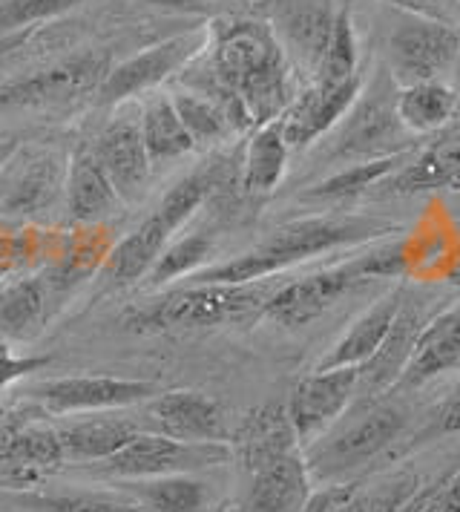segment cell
<instances>
[{"label": "cell", "instance_id": "cell-9", "mask_svg": "<svg viewBox=\"0 0 460 512\" xmlns=\"http://www.w3.org/2000/svg\"><path fill=\"white\" fill-rule=\"evenodd\" d=\"M205 47L207 38L202 32H187V35H176L164 44H156L147 52H138L130 61H124L121 67L110 70L104 84L98 87V101L101 104H121L133 95L159 87L161 81H167L173 72L187 67V61H193Z\"/></svg>", "mask_w": 460, "mask_h": 512}, {"label": "cell", "instance_id": "cell-39", "mask_svg": "<svg viewBox=\"0 0 460 512\" xmlns=\"http://www.w3.org/2000/svg\"><path fill=\"white\" fill-rule=\"evenodd\" d=\"M55 162H38L23 179L15 196H12V208L18 210H35L44 205L46 199L55 190Z\"/></svg>", "mask_w": 460, "mask_h": 512}, {"label": "cell", "instance_id": "cell-2", "mask_svg": "<svg viewBox=\"0 0 460 512\" xmlns=\"http://www.w3.org/2000/svg\"><path fill=\"white\" fill-rule=\"evenodd\" d=\"M403 268H406L403 248L397 242H391V245H383L380 251L357 256V259L343 262L337 268H325V271H317L311 277L282 285L265 303L262 314L268 320H274L276 326H308L311 320L322 317L337 300H343L345 294L351 288H357L360 282L391 280V277H400Z\"/></svg>", "mask_w": 460, "mask_h": 512}, {"label": "cell", "instance_id": "cell-21", "mask_svg": "<svg viewBox=\"0 0 460 512\" xmlns=\"http://www.w3.org/2000/svg\"><path fill=\"white\" fill-rule=\"evenodd\" d=\"M386 193H429V190H460V127L437 136L414 162H406L383 182Z\"/></svg>", "mask_w": 460, "mask_h": 512}, {"label": "cell", "instance_id": "cell-36", "mask_svg": "<svg viewBox=\"0 0 460 512\" xmlns=\"http://www.w3.org/2000/svg\"><path fill=\"white\" fill-rule=\"evenodd\" d=\"M210 187H213L210 173H193V176L182 179L179 185L173 187V190L161 199V205L156 213H159L161 219L167 222V228H170V231H179L184 219H187L193 210L205 202V196L210 193Z\"/></svg>", "mask_w": 460, "mask_h": 512}, {"label": "cell", "instance_id": "cell-15", "mask_svg": "<svg viewBox=\"0 0 460 512\" xmlns=\"http://www.w3.org/2000/svg\"><path fill=\"white\" fill-rule=\"evenodd\" d=\"M406 127L397 118V95L389 98L383 93H368V98H357V104L351 107V118L345 124L343 139L337 144L334 156H391L400 153L397 144L403 139Z\"/></svg>", "mask_w": 460, "mask_h": 512}, {"label": "cell", "instance_id": "cell-47", "mask_svg": "<svg viewBox=\"0 0 460 512\" xmlns=\"http://www.w3.org/2000/svg\"><path fill=\"white\" fill-rule=\"evenodd\" d=\"M449 282H452V285L460 291V251H458V259H455V265H452V271H449Z\"/></svg>", "mask_w": 460, "mask_h": 512}, {"label": "cell", "instance_id": "cell-37", "mask_svg": "<svg viewBox=\"0 0 460 512\" xmlns=\"http://www.w3.org/2000/svg\"><path fill=\"white\" fill-rule=\"evenodd\" d=\"M403 512H460V461L432 487L417 492Z\"/></svg>", "mask_w": 460, "mask_h": 512}, {"label": "cell", "instance_id": "cell-11", "mask_svg": "<svg viewBox=\"0 0 460 512\" xmlns=\"http://www.w3.org/2000/svg\"><path fill=\"white\" fill-rule=\"evenodd\" d=\"M400 429H403V412H397L394 406H380L368 412L360 423L345 429L340 438L322 443L311 452V458L305 461L311 478H337L354 466L366 464L400 435Z\"/></svg>", "mask_w": 460, "mask_h": 512}, {"label": "cell", "instance_id": "cell-24", "mask_svg": "<svg viewBox=\"0 0 460 512\" xmlns=\"http://www.w3.org/2000/svg\"><path fill=\"white\" fill-rule=\"evenodd\" d=\"M458 113V90L443 81H420L400 87L397 93V118L406 133H435L446 127Z\"/></svg>", "mask_w": 460, "mask_h": 512}, {"label": "cell", "instance_id": "cell-42", "mask_svg": "<svg viewBox=\"0 0 460 512\" xmlns=\"http://www.w3.org/2000/svg\"><path fill=\"white\" fill-rule=\"evenodd\" d=\"M360 492V484H331V487L314 489L305 501L302 512H337L343 510L345 504H351Z\"/></svg>", "mask_w": 460, "mask_h": 512}, {"label": "cell", "instance_id": "cell-49", "mask_svg": "<svg viewBox=\"0 0 460 512\" xmlns=\"http://www.w3.org/2000/svg\"><path fill=\"white\" fill-rule=\"evenodd\" d=\"M6 418V409H3V406H0V420Z\"/></svg>", "mask_w": 460, "mask_h": 512}, {"label": "cell", "instance_id": "cell-3", "mask_svg": "<svg viewBox=\"0 0 460 512\" xmlns=\"http://www.w3.org/2000/svg\"><path fill=\"white\" fill-rule=\"evenodd\" d=\"M274 291L262 282L245 285H190L127 314L130 331H173L233 323L262 311Z\"/></svg>", "mask_w": 460, "mask_h": 512}, {"label": "cell", "instance_id": "cell-30", "mask_svg": "<svg viewBox=\"0 0 460 512\" xmlns=\"http://www.w3.org/2000/svg\"><path fill=\"white\" fill-rule=\"evenodd\" d=\"M136 504L144 512H205L207 489L190 475L141 478L130 484Z\"/></svg>", "mask_w": 460, "mask_h": 512}, {"label": "cell", "instance_id": "cell-45", "mask_svg": "<svg viewBox=\"0 0 460 512\" xmlns=\"http://www.w3.org/2000/svg\"><path fill=\"white\" fill-rule=\"evenodd\" d=\"M29 41V29H21V32H9V35H0V58L12 49L23 47Z\"/></svg>", "mask_w": 460, "mask_h": 512}, {"label": "cell", "instance_id": "cell-40", "mask_svg": "<svg viewBox=\"0 0 460 512\" xmlns=\"http://www.w3.org/2000/svg\"><path fill=\"white\" fill-rule=\"evenodd\" d=\"M44 512H144L138 504H124L113 498L98 495H61V498H44Z\"/></svg>", "mask_w": 460, "mask_h": 512}, {"label": "cell", "instance_id": "cell-34", "mask_svg": "<svg viewBox=\"0 0 460 512\" xmlns=\"http://www.w3.org/2000/svg\"><path fill=\"white\" fill-rule=\"evenodd\" d=\"M207 254H210V236L207 233H193L182 242H176L173 248H167V254H161L156 259V265L150 268V282L161 285V282L184 277V274L196 271L205 262Z\"/></svg>", "mask_w": 460, "mask_h": 512}, {"label": "cell", "instance_id": "cell-19", "mask_svg": "<svg viewBox=\"0 0 460 512\" xmlns=\"http://www.w3.org/2000/svg\"><path fill=\"white\" fill-rule=\"evenodd\" d=\"M311 495V472L299 449L251 472L245 512H302Z\"/></svg>", "mask_w": 460, "mask_h": 512}, {"label": "cell", "instance_id": "cell-10", "mask_svg": "<svg viewBox=\"0 0 460 512\" xmlns=\"http://www.w3.org/2000/svg\"><path fill=\"white\" fill-rule=\"evenodd\" d=\"M29 397L44 406V412L67 415V412H107L124 409L141 400L156 397V386L144 380H121V377H61L46 380L29 389Z\"/></svg>", "mask_w": 460, "mask_h": 512}, {"label": "cell", "instance_id": "cell-33", "mask_svg": "<svg viewBox=\"0 0 460 512\" xmlns=\"http://www.w3.org/2000/svg\"><path fill=\"white\" fill-rule=\"evenodd\" d=\"M173 107L187 127L190 139L196 144H207V141H219L230 130V121L225 110L202 93H176L173 95Z\"/></svg>", "mask_w": 460, "mask_h": 512}, {"label": "cell", "instance_id": "cell-44", "mask_svg": "<svg viewBox=\"0 0 460 512\" xmlns=\"http://www.w3.org/2000/svg\"><path fill=\"white\" fill-rule=\"evenodd\" d=\"M460 432V380L455 392L449 395L446 406L437 415V435H458Z\"/></svg>", "mask_w": 460, "mask_h": 512}, {"label": "cell", "instance_id": "cell-43", "mask_svg": "<svg viewBox=\"0 0 460 512\" xmlns=\"http://www.w3.org/2000/svg\"><path fill=\"white\" fill-rule=\"evenodd\" d=\"M49 363V357H15L6 343H0V389L12 380H18L26 372H35Z\"/></svg>", "mask_w": 460, "mask_h": 512}, {"label": "cell", "instance_id": "cell-8", "mask_svg": "<svg viewBox=\"0 0 460 512\" xmlns=\"http://www.w3.org/2000/svg\"><path fill=\"white\" fill-rule=\"evenodd\" d=\"M64 446L58 429L32 420L21 412H6L0 420V481L3 484H32L49 469L64 464Z\"/></svg>", "mask_w": 460, "mask_h": 512}, {"label": "cell", "instance_id": "cell-16", "mask_svg": "<svg viewBox=\"0 0 460 512\" xmlns=\"http://www.w3.org/2000/svg\"><path fill=\"white\" fill-rule=\"evenodd\" d=\"M95 159L107 170L118 196H133L150 173V156L141 139V110L113 118L95 144Z\"/></svg>", "mask_w": 460, "mask_h": 512}, {"label": "cell", "instance_id": "cell-1", "mask_svg": "<svg viewBox=\"0 0 460 512\" xmlns=\"http://www.w3.org/2000/svg\"><path fill=\"white\" fill-rule=\"evenodd\" d=\"M394 225L371 216H317V219H299L291 225L276 228L265 242H259L253 251L236 256L230 262L213 265L193 274V285H245L274 277L279 271L305 262L311 256L328 254L345 245H357L389 233Z\"/></svg>", "mask_w": 460, "mask_h": 512}, {"label": "cell", "instance_id": "cell-18", "mask_svg": "<svg viewBox=\"0 0 460 512\" xmlns=\"http://www.w3.org/2000/svg\"><path fill=\"white\" fill-rule=\"evenodd\" d=\"M403 303H406L403 285L391 288L389 294H383L360 320H354V326L348 328L343 337L328 349V354L322 357L314 369L317 372H328V369H360L363 363H368L377 354V349L383 346V340L389 337L391 326H394V320H397Z\"/></svg>", "mask_w": 460, "mask_h": 512}, {"label": "cell", "instance_id": "cell-7", "mask_svg": "<svg viewBox=\"0 0 460 512\" xmlns=\"http://www.w3.org/2000/svg\"><path fill=\"white\" fill-rule=\"evenodd\" d=\"M357 386L360 369H314L299 380L285 403L299 446H311L334 420L343 418V412L357 397Z\"/></svg>", "mask_w": 460, "mask_h": 512}, {"label": "cell", "instance_id": "cell-26", "mask_svg": "<svg viewBox=\"0 0 460 512\" xmlns=\"http://www.w3.org/2000/svg\"><path fill=\"white\" fill-rule=\"evenodd\" d=\"M288 153L291 147L282 139L279 118L256 127L245 150V162H242V187L248 193H271L285 176Z\"/></svg>", "mask_w": 460, "mask_h": 512}, {"label": "cell", "instance_id": "cell-28", "mask_svg": "<svg viewBox=\"0 0 460 512\" xmlns=\"http://www.w3.org/2000/svg\"><path fill=\"white\" fill-rule=\"evenodd\" d=\"M67 193L69 210L75 219H101L113 213L118 202V190L110 182L107 170L95 159V153H81L72 162Z\"/></svg>", "mask_w": 460, "mask_h": 512}, {"label": "cell", "instance_id": "cell-27", "mask_svg": "<svg viewBox=\"0 0 460 512\" xmlns=\"http://www.w3.org/2000/svg\"><path fill=\"white\" fill-rule=\"evenodd\" d=\"M141 139L150 162L176 159L196 147V141L190 139L187 127L173 107V98L167 95H156L141 107Z\"/></svg>", "mask_w": 460, "mask_h": 512}, {"label": "cell", "instance_id": "cell-4", "mask_svg": "<svg viewBox=\"0 0 460 512\" xmlns=\"http://www.w3.org/2000/svg\"><path fill=\"white\" fill-rule=\"evenodd\" d=\"M230 458L233 449L228 443H190L159 432H138L115 455L98 461V472L121 481H141L161 475H190L196 469L225 464Z\"/></svg>", "mask_w": 460, "mask_h": 512}, {"label": "cell", "instance_id": "cell-14", "mask_svg": "<svg viewBox=\"0 0 460 512\" xmlns=\"http://www.w3.org/2000/svg\"><path fill=\"white\" fill-rule=\"evenodd\" d=\"M334 9L328 0H276L274 35L285 49L294 70H317L322 49L328 44Z\"/></svg>", "mask_w": 460, "mask_h": 512}, {"label": "cell", "instance_id": "cell-13", "mask_svg": "<svg viewBox=\"0 0 460 512\" xmlns=\"http://www.w3.org/2000/svg\"><path fill=\"white\" fill-rule=\"evenodd\" d=\"M363 93V75L345 81L340 87H322V84H308L305 90L294 95L288 110L279 116L282 139L291 150L305 147L314 139L325 136L337 121L351 113L357 98Z\"/></svg>", "mask_w": 460, "mask_h": 512}, {"label": "cell", "instance_id": "cell-29", "mask_svg": "<svg viewBox=\"0 0 460 512\" xmlns=\"http://www.w3.org/2000/svg\"><path fill=\"white\" fill-rule=\"evenodd\" d=\"M403 164H406L403 153H391V156H380V159L348 164L345 170L328 176L325 182L314 185L311 190H305L302 199L305 202H345V199H354V196L366 193L368 187L383 185L391 173H397Z\"/></svg>", "mask_w": 460, "mask_h": 512}, {"label": "cell", "instance_id": "cell-20", "mask_svg": "<svg viewBox=\"0 0 460 512\" xmlns=\"http://www.w3.org/2000/svg\"><path fill=\"white\" fill-rule=\"evenodd\" d=\"M230 443H233V455L242 461L248 475L279 455L299 449L297 432L291 426L285 403H268V406L253 409L251 415L239 423Z\"/></svg>", "mask_w": 460, "mask_h": 512}, {"label": "cell", "instance_id": "cell-5", "mask_svg": "<svg viewBox=\"0 0 460 512\" xmlns=\"http://www.w3.org/2000/svg\"><path fill=\"white\" fill-rule=\"evenodd\" d=\"M460 49V26L409 18L391 29L386 41L391 78L400 87H412L420 81H440V75L452 72Z\"/></svg>", "mask_w": 460, "mask_h": 512}, {"label": "cell", "instance_id": "cell-41", "mask_svg": "<svg viewBox=\"0 0 460 512\" xmlns=\"http://www.w3.org/2000/svg\"><path fill=\"white\" fill-rule=\"evenodd\" d=\"M386 3L409 12L412 18L460 26V0H386Z\"/></svg>", "mask_w": 460, "mask_h": 512}, {"label": "cell", "instance_id": "cell-25", "mask_svg": "<svg viewBox=\"0 0 460 512\" xmlns=\"http://www.w3.org/2000/svg\"><path fill=\"white\" fill-rule=\"evenodd\" d=\"M170 228L167 222L161 219L159 213H153L144 225H138L136 231L130 233L110 256V265H107V274L115 285H130L138 277H144L156 259L164 251L167 239H170Z\"/></svg>", "mask_w": 460, "mask_h": 512}, {"label": "cell", "instance_id": "cell-17", "mask_svg": "<svg viewBox=\"0 0 460 512\" xmlns=\"http://www.w3.org/2000/svg\"><path fill=\"white\" fill-rule=\"evenodd\" d=\"M460 369V305L435 317L426 328H420L414 351L403 374L397 377L394 392H412L426 386L440 374Z\"/></svg>", "mask_w": 460, "mask_h": 512}, {"label": "cell", "instance_id": "cell-35", "mask_svg": "<svg viewBox=\"0 0 460 512\" xmlns=\"http://www.w3.org/2000/svg\"><path fill=\"white\" fill-rule=\"evenodd\" d=\"M84 0H3L0 3V35L32 29L41 21L58 18Z\"/></svg>", "mask_w": 460, "mask_h": 512}, {"label": "cell", "instance_id": "cell-46", "mask_svg": "<svg viewBox=\"0 0 460 512\" xmlns=\"http://www.w3.org/2000/svg\"><path fill=\"white\" fill-rule=\"evenodd\" d=\"M15 150H18V139L15 136H0V164L9 162Z\"/></svg>", "mask_w": 460, "mask_h": 512}, {"label": "cell", "instance_id": "cell-22", "mask_svg": "<svg viewBox=\"0 0 460 512\" xmlns=\"http://www.w3.org/2000/svg\"><path fill=\"white\" fill-rule=\"evenodd\" d=\"M420 334V314L412 303H403L394 326H391L389 337L383 340V346L377 349V354L360 366V386L357 395H363L371 400L377 395H389L397 383V377L403 374L409 357L414 351V340Z\"/></svg>", "mask_w": 460, "mask_h": 512}, {"label": "cell", "instance_id": "cell-6", "mask_svg": "<svg viewBox=\"0 0 460 512\" xmlns=\"http://www.w3.org/2000/svg\"><path fill=\"white\" fill-rule=\"evenodd\" d=\"M110 75L107 52H81L67 61L52 64L49 70L35 72L0 87V107H46L67 104L81 95L92 93Z\"/></svg>", "mask_w": 460, "mask_h": 512}, {"label": "cell", "instance_id": "cell-38", "mask_svg": "<svg viewBox=\"0 0 460 512\" xmlns=\"http://www.w3.org/2000/svg\"><path fill=\"white\" fill-rule=\"evenodd\" d=\"M409 495H414V478H397L386 487L371 489V492H357L351 504H345L337 512H397L406 507Z\"/></svg>", "mask_w": 460, "mask_h": 512}, {"label": "cell", "instance_id": "cell-31", "mask_svg": "<svg viewBox=\"0 0 460 512\" xmlns=\"http://www.w3.org/2000/svg\"><path fill=\"white\" fill-rule=\"evenodd\" d=\"M360 75V49H357V32H354V21L348 6L334 12V24H331V35L328 44L322 49L320 64L311 75L314 84L322 87H340L345 81Z\"/></svg>", "mask_w": 460, "mask_h": 512}, {"label": "cell", "instance_id": "cell-23", "mask_svg": "<svg viewBox=\"0 0 460 512\" xmlns=\"http://www.w3.org/2000/svg\"><path fill=\"white\" fill-rule=\"evenodd\" d=\"M138 429L130 418H87L75 420L69 426L58 429V438L64 446V458L69 461H104L115 455L124 443H130L136 438Z\"/></svg>", "mask_w": 460, "mask_h": 512}, {"label": "cell", "instance_id": "cell-12", "mask_svg": "<svg viewBox=\"0 0 460 512\" xmlns=\"http://www.w3.org/2000/svg\"><path fill=\"white\" fill-rule=\"evenodd\" d=\"M144 418L153 432L190 443H228V418L219 400L202 392H164L150 397Z\"/></svg>", "mask_w": 460, "mask_h": 512}, {"label": "cell", "instance_id": "cell-32", "mask_svg": "<svg viewBox=\"0 0 460 512\" xmlns=\"http://www.w3.org/2000/svg\"><path fill=\"white\" fill-rule=\"evenodd\" d=\"M44 314L41 282L23 280L0 294V334L3 337H29Z\"/></svg>", "mask_w": 460, "mask_h": 512}, {"label": "cell", "instance_id": "cell-48", "mask_svg": "<svg viewBox=\"0 0 460 512\" xmlns=\"http://www.w3.org/2000/svg\"><path fill=\"white\" fill-rule=\"evenodd\" d=\"M452 75H455V81H458V90H460V49H458V58H455V67H452Z\"/></svg>", "mask_w": 460, "mask_h": 512}]
</instances>
